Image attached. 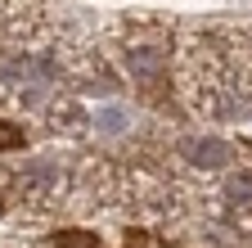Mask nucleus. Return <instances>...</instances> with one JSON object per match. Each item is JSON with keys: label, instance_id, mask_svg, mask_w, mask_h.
<instances>
[{"label": "nucleus", "instance_id": "1", "mask_svg": "<svg viewBox=\"0 0 252 248\" xmlns=\"http://www.w3.org/2000/svg\"><path fill=\"white\" fill-rule=\"evenodd\" d=\"M185 158H194L198 167H225L230 163V149L220 140H185Z\"/></svg>", "mask_w": 252, "mask_h": 248}, {"label": "nucleus", "instance_id": "2", "mask_svg": "<svg viewBox=\"0 0 252 248\" xmlns=\"http://www.w3.org/2000/svg\"><path fill=\"white\" fill-rule=\"evenodd\" d=\"M122 108H99V113H94V127H99V131H122Z\"/></svg>", "mask_w": 252, "mask_h": 248}, {"label": "nucleus", "instance_id": "3", "mask_svg": "<svg viewBox=\"0 0 252 248\" xmlns=\"http://www.w3.org/2000/svg\"><path fill=\"white\" fill-rule=\"evenodd\" d=\"M230 194H234V199H252V176H239V180H230Z\"/></svg>", "mask_w": 252, "mask_h": 248}]
</instances>
